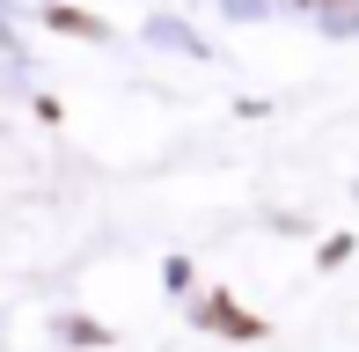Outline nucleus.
I'll list each match as a JSON object with an SVG mask.
<instances>
[{"label": "nucleus", "instance_id": "f257e3e1", "mask_svg": "<svg viewBox=\"0 0 359 352\" xmlns=\"http://www.w3.org/2000/svg\"><path fill=\"white\" fill-rule=\"evenodd\" d=\"M323 8H330V0H323Z\"/></svg>", "mask_w": 359, "mask_h": 352}]
</instances>
